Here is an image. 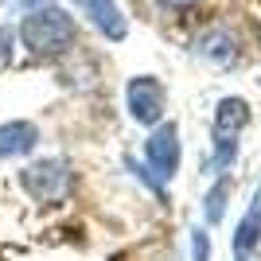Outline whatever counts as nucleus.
Instances as JSON below:
<instances>
[{
  "instance_id": "nucleus-1",
  "label": "nucleus",
  "mask_w": 261,
  "mask_h": 261,
  "mask_svg": "<svg viewBox=\"0 0 261 261\" xmlns=\"http://www.w3.org/2000/svg\"><path fill=\"white\" fill-rule=\"evenodd\" d=\"M20 43L28 47V55L35 59H51V55H63L66 47L74 43V20L66 16L59 4H39V8H28L20 20Z\"/></svg>"
},
{
  "instance_id": "nucleus-2",
  "label": "nucleus",
  "mask_w": 261,
  "mask_h": 261,
  "mask_svg": "<svg viewBox=\"0 0 261 261\" xmlns=\"http://www.w3.org/2000/svg\"><path fill=\"white\" fill-rule=\"evenodd\" d=\"M20 187L35 203H63V199H70V191H74V172H70L66 160H55V156L32 160L20 172Z\"/></svg>"
},
{
  "instance_id": "nucleus-3",
  "label": "nucleus",
  "mask_w": 261,
  "mask_h": 261,
  "mask_svg": "<svg viewBox=\"0 0 261 261\" xmlns=\"http://www.w3.org/2000/svg\"><path fill=\"white\" fill-rule=\"evenodd\" d=\"M250 125V106L242 98H222L215 109V168L226 172L238 156V133Z\"/></svg>"
},
{
  "instance_id": "nucleus-4",
  "label": "nucleus",
  "mask_w": 261,
  "mask_h": 261,
  "mask_svg": "<svg viewBox=\"0 0 261 261\" xmlns=\"http://www.w3.org/2000/svg\"><path fill=\"white\" fill-rule=\"evenodd\" d=\"M144 168H148L160 184H168V179L179 172V129H175L172 121L152 125L148 141H144Z\"/></svg>"
},
{
  "instance_id": "nucleus-5",
  "label": "nucleus",
  "mask_w": 261,
  "mask_h": 261,
  "mask_svg": "<svg viewBox=\"0 0 261 261\" xmlns=\"http://www.w3.org/2000/svg\"><path fill=\"white\" fill-rule=\"evenodd\" d=\"M125 106H129V117L137 121V125H160V117H164V86H160V78H152V74L129 78V86H125Z\"/></svg>"
},
{
  "instance_id": "nucleus-6",
  "label": "nucleus",
  "mask_w": 261,
  "mask_h": 261,
  "mask_svg": "<svg viewBox=\"0 0 261 261\" xmlns=\"http://www.w3.org/2000/svg\"><path fill=\"white\" fill-rule=\"evenodd\" d=\"M70 4H78V8L86 12V20L94 23L106 39H113V43H121V39L129 35V23L121 16L117 0H70Z\"/></svg>"
},
{
  "instance_id": "nucleus-7",
  "label": "nucleus",
  "mask_w": 261,
  "mask_h": 261,
  "mask_svg": "<svg viewBox=\"0 0 261 261\" xmlns=\"http://www.w3.org/2000/svg\"><path fill=\"white\" fill-rule=\"evenodd\" d=\"M39 144V129L32 121H4L0 125V160H16V156H32Z\"/></svg>"
},
{
  "instance_id": "nucleus-8",
  "label": "nucleus",
  "mask_w": 261,
  "mask_h": 261,
  "mask_svg": "<svg viewBox=\"0 0 261 261\" xmlns=\"http://www.w3.org/2000/svg\"><path fill=\"white\" fill-rule=\"evenodd\" d=\"M261 242V187L253 191V203H250V211L242 215V222H238V230H234V250H238V257H246V253L253 250Z\"/></svg>"
},
{
  "instance_id": "nucleus-9",
  "label": "nucleus",
  "mask_w": 261,
  "mask_h": 261,
  "mask_svg": "<svg viewBox=\"0 0 261 261\" xmlns=\"http://www.w3.org/2000/svg\"><path fill=\"white\" fill-rule=\"evenodd\" d=\"M195 51L207 55V59H215V63H230V59H234V39H230V32L215 28V32H207L195 43Z\"/></svg>"
},
{
  "instance_id": "nucleus-10",
  "label": "nucleus",
  "mask_w": 261,
  "mask_h": 261,
  "mask_svg": "<svg viewBox=\"0 0 261 261\" xmlns=\"http://www.w3.org/2000/svg\"><path fill=\"white\" fill-rule=\"evenodd\" d=\"M226 195H230V179L222 175V179H218V184L207 191V203H203L207 222H222V215H226Z\"/></svg>"
},
{
  "instance_id": "nucleus-11",
  "label": "nucleus",
  "mask_w": 261,
  "mask_h": 261,
  "mask_svg": "<svg viewBox=\"0 0 261 261\" xmlns=\"http://www.w3.org/2000/svg\"><path fill=\"white\" fill-rule=\"evenodd\" d=\"M191 261H211V238L207 230H191Z\"/></svg>"
},
{
  "instance_id": "nucleus-12",
  "label": "nucleus",
  "mask_w": 261,
  "mask_h": 261,
  "mask_svg": "<svg viewBox=\"0 0 261 261\" xmlns=\"http://www.w3.org/2000/svg\"><path fill=\"white\" fill-rule=\"evenodd\" d=\"M156 4H160V8H172V12H187L195 0H156Z\"/></svg>"
},
{
  "instance_id": "nucleus-13",
  "label": "nucleus",
  "mask_w": 261,
  "mask_h": 261,
  "mask_svg": "<svg viewBox=\"0 0 261 261\" xmlns=\"http://www.w3.org/2000/svg\"><path fill=\"white\" fill-rule=\"evenodd\" d=\"M238 261H250V257H238Z\"/></svg>"
}]
</instances>
